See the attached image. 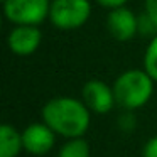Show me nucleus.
<instances>
[{"instance_id":"1","label":"nucleus","mask_w":157,"mask_h":157,"mask_svg":"<svg viewBox=\"0 0 157 157\" xmlns=\"http://www.w3.org/2000/svg\"><path fill=\"white\" fill-rule=\"evenodd\" d=\"M42 120L64 139L83 137L91 123V112L81 98L54 96L41 110Z\"/></svg>"},{"instance_id":"2","label":"nucleus","mask_w":157,"mask_h":157,"mask_svg":"<svg viewBox=\"0 0 157 157\" xmlns=\"http://www.w3.org/2000/svg\"><path fill=\"white\" fill-rule=\"evenodd\" d=\"M113 93H115L117 105L125 112L145 106L154 95L155 81L145 69H127L117 76L113 81Z\"/></svg>"},{"instance_id":"3","label":"nucleus","mask_w":157,"mask_h":157,"mask_svg":"<svg viewBox=\"0 0 157 157\" xmlns=\"http://www.w3.org/2000/svg\"><path fill=\"white\" fill-rule=\"evenodd\" d=\"M91 10V0H52L49 22L59 31H76L88 22Z\"/></svg>"},{"instance_id":"4","label":"nucleus","mask_w":157,"mask_h":157,"mask_svg":"<svg viewBox=\"0 0 157 157\" xmlns=\"http://www.w3.org/2000/svg\"><path fill=\"white\" fill-rule=\"evenodd\" d=\"M52 0H2L4 17L12 25H41L49 19Z\"/></svg>"},{"instance_id":"5","label":"nucleus","mask_w":157,"mask_h":157,"mask_svg":"<svg viewBox=\"0 0 157 157\" xmlns=\"http://www.w3.org/2000/svg\"><path fill=\"white\" fill-rule=\"evenodd\" d=\"M81 100L95 115H106L117 105L113 86L103 79H88L81 88Z\"/></svg>"},{"instance_id":"6","label":"nucleus","mask_w":157,"mask_h":157,"mask_svg":"<svg viewBox=\"0 0 157 157\" xmlns=\"http://www.w3.org/2000/svg\"><path fill=\"white\" fill-rule=\"evenodd\" d=\"M106 31L115 41L130 42L139 34V17L127 5L110 9L106 15Z\"/></svg>"},{"instance_id":"7","label":"nucleus","mask_w":157,"mask_h":157,"mask_svg":"<svg viewBox=\"0 0 157 157\" xmlns=\"http://www.w3.org/2000/svg\"><path fill=\"white\" fill-rule=\"evenodd\" d=\"M42 42V31L39 25H14L7 34V48L19 58L32 56Z\"/></svg>"},{"instance_id":"8","label":"nucleus","mask_w":157,"mask_h":157,"mask_svg":"<svg viewBox=\"0 0 157 157\" xmlns=\"http://www.w3.org/2000/svg\"><path fill=\"white\" fill-rule=\"evenodd\" d=\"M56 135L58 133L42 120V122H34L27 125L22 130V142H24V150L31 155H46L54 149Z\"/></svg>"},{"instance_id":"9","label":"nucleus","mask_w":157,"mask_h":157,"mask_svg":"<svg viewBox=\"0 0 157 157\" xmlns=\"http://www.w3.org/2000/svg\"><path fill=\"white\" fill-rule=\"evenodd\" d=\"M22 150V132L10 123H4L0 127V157H17Z\"/></svg>"},{"instance_id":"10","label":"nucleus","mask_w":157,"mask_h":157,"mask_svg":"<svg viewBox=\"0 0 157 157\" xmlns=\"http://www.w3.org/2000/svg\"><path fill=\"white\" fill-rule=\"evenodd\" d=\"M58 157H91V149L85 137L66 139V142L58 150Z\"/></svg>"},{"instance_id":"11","label":"nucleus","mask_w":157,"mask_h":157,"mask_svg":"<svg viewBox=\"0 0 157 157\" xmlns=\"http://www.w3.org/2000/svg\"><path fill=\"white\" fill-rule=\"evenodd\" d=\"M144 69L152 76V79L157 83V34L150 37L149 44L144 52Z\"/></svg>"},{"instance_id":"12","label":"nucleus","mask_w":157,"mask_h":157,"mask_svg":"<svg viewBox=\"0 0 157 157\" xmlns=\"http://www.w3.org/2000/svg\"><path fill=\"white\" fill-rule=\"evenodd\" d=\"M142 157H157V135L150 137L142 149Z\"/></svg>"},{"instance_id":"13","label":"nucleus","mask_w":157,"mask_h":157,"mask_svg":"<svg viewBox=\"0 0 157 157\" xmlns=\"http://www.w3.org/2000/svg\"><path fill=\"white\" fill-rule=\"evenodd\" d=\"M144 12L157 25V0H144Z\"/></svg>"},{"instance_id":"14","label":"nucleus","mask_w":157,"mask_h":157,"mask_svg":"<svg viewBox=\"0 0 157 157\" xmlns=\"http://www.w3.org/2000/svg\"><path fill=\"white\" fill-rule=\"evenodd\" d=\"M98 5H101V7L105 9H117V7H123V5L128 4V0H95Z\"/></svg>"}]
</instances>
